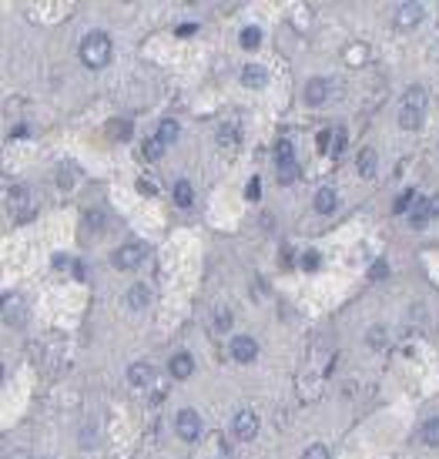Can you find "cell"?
I'll use <instances>...</instances> for the list:
<instances>
[{
    "label": "cell",
    "mask_w": 439,
    "mask_h": 459,
    "mask_svg": "<svg viewBox=\"0 0 439 459\" xmlns=\"http://www.w3.org/2000/svg\"><path fill=\"white\" fill-rule=\"evenodd\" d=\"M419 124H423V111H412V108L399 111V127L403 131H419Z\"/></svg>",
    "instance_id": "18"
},
{
    "label": "cell",
    "mask_w": 439,
    "mask_h": 459,
    "mask_svg": "<svg viewBox=\"0 0 439 459\" xmlns=\"http://www.w3.org/2000/svg\"><path fill=\"white\" fill-rule=\"evenodd\" d=\"M175 429H178V436H181L185 443H195V439L201 436V416H198L195 409H181L178 419H175Z\"/></svg>",
    "instance_id": "3"
},
{
    "label": "cell",
    "mask_w": 439,
    "mask_h": 459,
    "mask_svg": "<svg viewBox=\"0 0 439 459\" xmlns=\"http://www.w3.org/2000/svg\"><path fill=\"white\" fill-rule=\"evenodd\" d=\"M10 205H14V214H17V208H21V218H27V214H31V195H27V188H24V184L10 188Z\"/></svg>",
    "instance_id": "12"
},
{
    "label": "cell",
    "mask_w": 439,
    "mask_h": 459,
    "mask_svg": "<svg viewBox=\"0 0 439 459\" xmlns=\"http://www.w3.org/2000/svg\"><path fill=\"white\" fill-rule=\"evenodd\" d=\"M242 141V127L238 124H221L218 127V145L221 148H235Z\"/></svg>",
    "instance_id": "16"
},
{
    "label": "cell",
    "mask_w": 439,
    "mask_h": 459,
    "mask_svg": "<svg viewBox=\"0 0 439 459\" xmlns=\"http://www.w3.org/2000/svg\"><path fill=\"white\" fill-rule=\"evenodd\" d=\"M258 44H262V31H258V27H245V31H242V47H245V51H255Z\"/></svg>",
    "instance_id": "27"
},
{
    "label": "cell",
    "mask_w": 439,
    "mask_h": 459,
    "mask_svg": "<svg viewBox=\"0 0 439 459\" xmlns=\"http://www.w3.org/2000/svg\"><path fill=\"white\" fill-rule=\"evenodd\" d=\"M231 429H235V436L238 439H255L258 436V416L251 412V409H242V412H235V419H231Z\"/></svg>",
    "instance_id": "4"
},
{
    "label": "cell",
    "mask_w": 439,
    "mask_h": 459,
    "mask_svg": "<svg viewBox=\"0 0 439 459\" xmlns=\"http://www.w3.org/2000/svg\"><path fill=\"white\" fill-rule=\"evenodd\" d=\"M429 212H433V218H439V195L436 198H429Z\"/></svg>",
    "instance_id": "38"
},
{
    "label": "cell",
    "mask_w": 439,
    "mask_h": 459,
    "mask_svg": "<svg viewBox=\"0 0 439 459\" xmlns=\"http://www.w3.org/2000/svg\"><path fill=\"white\" fill-rule=\"evenodd\" d=\"M161 151H164V141H161V138H148V141H145V145H141V154H145V158H148V161H155V158H161Z\"/></svg>",
    "instance_id": "24"
},
{
    "label": "cell",
    "mask_w": 439,
    "mask_h": 459,
    "mask_svg": "<svg viewBox=\"0 0 439 459\" xmlns=\"http://www.w3.org/2000/svg\"><path fill=\"white\" fill-rule=\"evenodd\" d=\"M3 319H7V325H24V322H27V306H24V299L7 295V299H3Z\"/></svg>",
    "instance_id": "7"
},
{
    "label": "cell",
    "mask_w": 439,
    "mask_h": 459,
    "mask_svg": "<svg viewBox=\"0 0 439 459\" xmlns=\"http://www.w3.org/2000/svg\"><path fill=\"white\" fill-rule=\"evenodd\" d=\"M231 319H235V315H231L228 308H218L215 319H212V329H215V332H228V329H231Z\"/></svg>",
    "instance_id": "26"
},
{
    "label": "cell",
    "mask_w": 439,
    "mask_h": 459,
    "mask_svg": "<svg viewBox=\"0 0 439 459\" xmlns=\"http://www.w3.org/2000/svg\"><path fill=\"white\" fill-rule=\"evenodd\" d=\"M265 81H268V74H265V67H258V64H249V67L242 71V84H245V88H265Z\"/></svg>",
    "instance_id": "15"
},
{
    "label": "cell",
    "mask_w": 439,
    "mask_h": 459,
    "mask_svg": "<svg viewBox=\"0 0 439 459\" xmlns=\"http://www.w3.org/2000/svg\"><path fill=\"white\" fill-rule=\"evenodd\" d=\"M325 94H329V84L322 77H312L305 84V104H325Z\"/></svg>",
    "instance_id": "14"
},
{
    "label": "cell",
    "mask_w": 439,
    "mask_h": 459,
    "mask_svg": "<svg viewBox=\"0 0 439 459\" xmlns=\"http://www.w3.org/2000/svg\"><path fill=\"white\" fill-rule=\"evenodd\" d=\"M141 191H151V195H158V184H155V178L148 182V178H141Z\"/></svg>",
    "instance_id": "35"
},
{
    "label": "cell",
    "mask_w": 439,
    "mask_h": 459,
    "mask_svg": "<svg viewBox=\"0 0 439 459\" xmlns=\"http://www.w3.org/2000/svg\"><path fill=\"white\" fill-rule=\"evenodd\" d=\"M336 205H339L336 191H332V188H318V195H315V212H318V214H332V212H336Z\"/></svg>",
    "instance_id": "13"
},
{
    "label": "cell",
    "mask_w": 439,
    "mask_h": 459,
    "mask_svg": "<svg viewBox=\"0 0 439 459\" xmlns=\"http://www.w3.org/2000/svg\"><path fill=\"white\" fill-rule=\"evenodd\" d=\"M318 262H322V258H318V251H305V255H302V269H305V272H315V269H318Z\"/></svg>",
    "instance_id": "32"
},
{
    "label": "cell",
    "mask_w": 439,
    "mask_h": 459,
    "mask_svg": "<svg viewBox=\"0 0 439 459\" xmlns=\"http://www.w3.org/2000/svg\"><path fill=\"white\" fill-rule=\"evenodd\" d=\"M255 356H258V342H255L251 336H235L231 338V359H235V362L249 366V362H255Z\"/></svg>",
    "instance_id": "5"
},
{
    "label": "cell",
    "mask_w": 439,
    "mask_h": 459,
    "mask_svg": "<svg viewBox=\"0 0 439 459\" xmlns=\"http://www.w3.org/2000/svg\"><path fill=\"white\" fill-rule=\"evenodd\" d=\"M355 168H359V175H376V151L373 148H362L359 151V161H355Z\"/></svg>",
    "instance_id": "17"
},
{
    "label": "cell",
    "mask_w": 439,
    "mask_h": 459,
    "mask_svg": "<svg viewBox=\"0 0 439 459\" xmlns=\"http://www.w3.org/2000/svg\"><path fill=\"white\" fill-rule=\"evenodd\" d=\"M369 345H373V349H382V345H386V329H373V332H369Z\"/></svg>",
    "instance_id": "33"
},
{
    "label": "cell",
    "mask_w": 439,
    "mask_h": 459,
    "mask_svg": "<svg viewBox=\"0 0 439 459\" xmlns=\"http://www.w3.org/2000/svg\"><path fill=\"white\" fill-rule=\"evenodd\" d=\"M81 61L88 64V67H104V64L111 61V37L104 31H91L84 40H81Z\"/></svg>",
    "instance_id": "1"
},
{
    "label": "cell",
    "mask_w": 439,
    "mask_h": 459,
    "mask_svg": "<svg viewBox=\"0 0 439 459\" xmlns=\"http://www.w3.org/2000/svg\"><path fill=\"white\" fill-rule=\"evenodd\" d=\"M403 108H412V111H423V108H426V91L412 84V88L406 91V97H403Z\"/></svg>",
    "instance_id": "20"
},
{
    "label": "cell",
    "mask_w": 439,
    "mask_h": 459,
    "mask_svg": "<svg viewBox=\"0 0 439 459\" xmlns=\"http://www.w3.org/2000/svg\"><path fill=\"white\" fill-rule=\"evenodd\" d=\"M275 151H279V161H295V154H292V141H288V138L279 141V148H275Z\"/></svg>",
    "instance_id": "31"
},
{
    "label": "cell",
    "mask_w": 439,
    "mask_h": 459,
    "mask_svg": "<svg viewBox=\"0 0 439 459\" xmlns=\"http://www.w3.org/2000/svg\"><path fill=\"white\" fill-rule=\"evenodd\" d=\"M419 439H423L426 446H433V449H436V446H439V416H436V419H429V423L423 426Z\"/></svg>",
    "instance_id": "21"
},
{
    "label": "cell",
    "mask_w": 439,
    "mask_h": 459,
    "mask_svg": "<svg viewBox=\"0 0 439 459\" xmlns=\"http://www.w3.org/2000/svg\"><path fill=\"white\" fill-rule=\"evenodd\" d=\"M279 182L282 184L299 182V164L295 161H279Z\"/></svg>",
    "instance_id": "22"
},
{
    "label": "cell",
    "mask_w": 439,
    "mask_h": 459,
    "mask_svg": "<svg viewBox=\"0 0 439 459\" xmlns=\"http://www.w3.org/2000/svg\"><path fill=\"white\" fill-rule=\"evenodd\" d=\"M429 218H433V212H429V201L416 195V201H412V208H409V225L419 232V228H426V225H429Z\"/></svg>",
    "instance_id": "9"
},
{
    "label": "cell",
    "mask_w": 439,
    "mask_h": 459,
    "mask_svg": "<svg viewBox=\"0 0 439 459\" xmlns=\"http://www.w3.org/2000/svg\"><path fill=\"white\" fill-rule=\"evenodd\" d=\"M423 3H399L396 7V27H403V31H409V27H416L419 21H423Z\"/></svg>",
    "instance_id": "6"
},
{
    "label": "cell",
    "mask_w": 439,
    "mask_h": 459,
    "mask_svg": "<svg viewBox=\"0 0 439 459\" xmlns=\"http://www.w3.org/2000/svg\"><path fill=\"white\" fill-rule=\"evenodd\" d=\"M386 272H389V269H386L382 262H379V265H373V278H386Z\"/></svg>",
    "instance_id": "36"
},
{
    "label": "cell",
    "mask_w": 439,
    "mask_h": 459,
    "mask_svg": "<svg viewBox=\"0 0 439 459\" xmlns=\"http://www.w3.org/2000/svg\"><path fill=\"white\" fill-rule=\"evenodd\" d=\"M158 375H155V369L148 366V362H134V366L127 369V382L134 386V389H145V386H151Z\"/></svg>",
    "instance_id": "8"
},
{
    "label": "cell",
    "mask_w": 439,
    "mask_h": 459,
    "mask_svg": "<svg viewBox=\"0 0 439 459\" xmlns=\"http://www.w3.org/2000/svg\"><path fill=\"white\" fill-rule=\"evenodd\" d=\"M108 134H111V141H127V138H131V124L127 121H111L108 124Z\"/></svg>",
    "instance_id": "25"
},
{
    "label": "cell",
    "mask_w": 439,
    "mask_h": 459,
    "mask_svg": "<svg viewBox=\"0 0 439 459\" xmlns=\"http://www.w3.org/2000/svg\"><path fill=\"white\" fill-rule=\"evenodd\" d=\"M412 201H416V191H412V188H409V191H403V195H399V201H396V208H392V212L406 214L409 208H412Z\"/></svg>",
    "instance_id": "28"
},
{
    "label": "cell",
    "mask_w": 439,
    "mask_h": 459,
    "mask_svg": "<svg viewBox=\"0 0 439 459\" xmlns=\"http://www.w3.org/2000/svg\"><path fill=\"white\" fill-rule=\"evenodd\" d=\"M302 459H329V449H325L322 443H315V446H309V449L302 453Z\"/></svg>",
    "instance_id": "29"
},
{
    "label": "cell",
    "mask_w": 439,
    "mask_h": 459,
    "mask_svg": "<svg viewBox=\"0 0 439 459\" xmlns=\"http://www.w3.org/2000/svg\"><path fill=\"white\" fill-rule=\"evenodd\" d=\"M245 198H251V201H255V198H262V182H258V178H251V182H249V188H245Z\"/></svg>",
    "instance_id": "34"
},
{
    "label": "cell",
    "mask_w": 439,
    "mask_h": 459,
    "mask_svg": "<svg viewBox=\"0 0 439 459\" xmlns=\"http://www.w3.org/2000/svg\"><path fill=\"white\" fill-rule=\"evenodd\" d=\"M342 148H345V131L339 127V131L332 134V145H329V154H342Z\"/></svg>",
    "instance_id": "30"
},
{
    "label": "cell",
    "mask_w": 439,
    "mask_h": 459,
    "mask_svg": "<svg viewBox=\"0 0 439 459\" xmlns=\"http://www.w3.org/2000/svg\"><path fill=\"white\" fill-rule=\"evenodd\" d=\"M178 131H181V127H178V121H171V118H164V121L158 124V138H161L164 145H175V141H178Z\"/></svg>",
    "instance_id": "19"
},
{
    "label": "cell",
    "mask_w": 439,
    "mask_h": 459,
    "mask_svg": "<svg viewBox=\"0 0 439 459\" xmlns=\"http://www.w3.org/2000/svg\"><path fill=\"white\" fill-rule=\"evenodd\" d=\"M168 372H171V379H188L191 372H195V359H191L188 352H175L171 362H168Z\"/></svg>",
    "instance_id": "10"
},
{
    "label": "cell",
    "mask_w": 439,
    "mask_h": 459,
    "mask_svg": "<svg viewBox=\"0 0 439 459\" xmlns=\"http://www.w3.org/2000/svg\"><path fill=\"white\" fill-rule=\"evenodd\" d=\"M127 308H134V312H141V308L151 306V288L148 285H131V292H127Z\"/></svg>",
    "instance_id": "11"
},
{
    "label": "cell",
    "mask_w": 439,
    "mask_h": 459,
    "mask_svg": "<svg viewBox=\"0 0 439 459\" xmlns=\"http://www.w3.org/2000/svg\"><path fill=\"white\" fill-rule=\"evenodd\" d=\"M175 201H178L181 208H191V201H195V191H191L188 182H178V184H175Z\"/></svg>",
    "instance_id": "23"
},
{
    "label": "cell",
    "mask_w": 439,
    "mask_h": 459,
    "mask_svg": "<svg viewBox=\"0 0 439 459\" xmlns=\"http://www.w3.org/2000/svg\"><path fill=\"white\" fill-rule=\"evenodd\" d=\"M175 34H178V37H188V34H195V24H185V27H178Z\"/></svg>",
    "instance_id": "37"
},
{
    "label": "cell",
    "mask_w": 439,
    "mask_h": 459,
    "mask_svg": "<svg viewBox=\"0 0 439 459\" xmlns=\"http://www.w3.org/2000/svg\"><path fill=\"white\" fill-rule=\"evenodd\" d=\"M145 258H148V245L145 242H125L121 248H114V255H111L114 269H121V272H134Z\"/></svg>",
    "instance_id": "2"
}]
</instances>
